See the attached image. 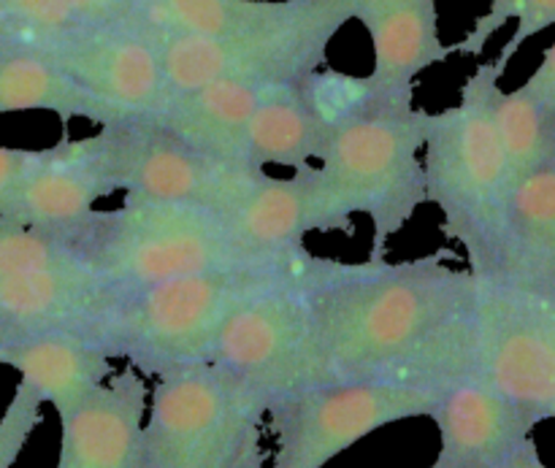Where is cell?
Returning <instances> with one entry per match:
<instances>
[{"instance_id":"cell-28","label":"cell","mask_w":555,"mask_h":468,"mask_svg":"<svg viewBox=\"0 0 555 468\" xmlns=\"http://www.w3.org/2000/svg\"><path fill=\"white\" fill-rule=\"evenodd\" d=\"M41 406L43 399L38 395V390H33L30 385L20 379L14 399L0 417V468H11L16 464L30 433L41 422Z\"/></svg>"},{"instance_id":"cell-30","label":"cell","mask_w":555,"mask_h":468,"mask_svg":"<svg viewBox=\"0 0 555 468\" xmlns=\"http://www.w3.org/2000/svg\"><path fill=\"white\" fill-rule=\"evenodd\" d=\"M81 22H139L144 0H65Z\"/></svg>"},{"instance_id":"cell-29","label":"cell","mask_w":555,"mask_h":468,"mask_svg":"<svg viewBox=\"0 0 555 468\" xmlns=\"http://www.w3.org/2000/svg\"><path fill=\"white\" fill-rule=\"evenodd\" d=\"M36 160L38 152L0 146V217H9L14 211L20 190L25 187L27 177L36 168Z\"/></svg>"},{"instance_id":"cell-37","label":"cell","mask_w":555,"mask_h":468,"mask_svg":"<svg viewBox=\"0 0 555 468\" xmlns=\"http://www.w3.org/2000/svg\"><path fill=\"white\" fill-rule=\"evenodd\" d=\"M144 5H146V0H144Z\"/></svg>"},{"instance_id":"cell-36","label":"cell","mask_w":555,"mask_h":468,"mask_svg":"<svg viewBox=\"0 0 555 468\" xmlns=\"http://www.w3.org/2000/svg\"><path fill=\"white\" fill-rule=\"evenodd\" d=\"M553 420H555V412H553Z\"/></svg>"},{"instance_id":"cell-6","label":"cell","mask_w":555,"mask_h":468,"mask_svg":"<svg viewBox=\"0 0 555 468\" xmlns=\"http://www.w3.org/2000/svg\"><path fill=\"white\" fill-rule=\"evenodd\" d=\"M269 401L220 363L157 377L144 468H263Z\"/></svg>"},{"instance_id":"cell-35","label":"cell","mask_w":555,"mask_h":468,"mask_svg":"<svg viewBox=\"0 0 555 468\" xmlns=\"http://www.w3.org/2000/svg\"><path fill=\"white\" fill-rule=\"evenodd\" d=\"M0 22H5V20H3V16H0Z\"/></svg>"},{"instance_id":"cell-34","label":"cell","mask_w":555,"mask_h":468,"mask_svg":"<svg viewBox=\"0 0 555 468\" xmlns=\"http://www.w3.org/2000/svg\"><path fill=\"white\" fill-rule=\"evenodd\" d=\"M431 468H439V466H437V464H434V466H431Z\"/></svg>"},{"instance_id":"cell-27","label":"cell","mask_w":555,"mask_h":468,"mask_svg":"<svg viewBox=\"0 0 555 468\" xmlns=\"http://www.w3.org/2000/svg\"><path fill=\"white\" fill-rule=\"evenodd\" d=\"M513 20L518 22V27H515L513 38L504 43L502 54L496 57V63L502 65L504 70H507L515 52H518L529 38L540 36L542 30L555 25V0H491V9L475 22V27H472L459 43H453V52L477 57V54H482V49L488 47L493 32L502 30V27Z\"/></svg>"},{"instance_id":"cell-32","label":"cell","mask_w":555,"mask_h":468,"mask_svg":"<svg viewBox=\"0 0 555 468\" xmlns=\"http://www.w3.org/2000/svg\"><path fill=\"white\" fill-rule=\"evenodd\" d=\"M499 468H547V466L545 460L540 458V450H537L534 439H529V442L520 444V447L515 450V453L509 455V458Z\"/></svg>"},{"instance_id":"cell-31","label":"cell","mask_w":555,"mask_h":468,"mask_svg":"<svg viewBox=\"0 0 555 468\" xmlns=\"http://www.w3.org/2000/svg\"><path fill=\"white\" fill-rule=\"evenodd\" d=\"M524 87L553 114L555 119V41L547 47L540 68L529 76V81H526Z\"/></svg>"},{"instance_id":"cell-13","label":"cell","mask_w":555,"mask_h":468,"mask_svg":"<svg viewBox=\"0 0 555 468\" xmlns=\"http://www.w3.org/2000/svg\"><path fill=\"white\" fill-rule=\"evenodd\" d=\"M225 217L244 252L260 263L304 252L309 233L352 231V214L314 162L287 179L263 171Z\"/></svg>"},{"instance_id":"cell-22","label":"cell","mask_w":555,"mask_h":468,"mask_svg":"<svg viewBox=\"0 0 555 468\" xmlns=\"http://www.w3.org/2000/svg\"><path fill=\"white\" fill-rule=\"evenodd\" d=\"M52 112L63 122L81 117L95 125L125 119L49 57L14 36L0 38V114Z\"/></svg>"},{"instance_id":"cell-19","label":"cell","mask_w":555,"mask_h":468,"mask_svg":"<svg viewBox=\"0 0 555 468\" xmlns=\"http://www.w3.org/2000/svg\"><path fill=\"white\" fill-rule=\"evenodd\" d=\"M352 20L366 27L374 49L372 84L383 95L415 92V79L444 63L453 47L439 36L437 0H350Z\"/></svg>"},{"instance_id":"cell-2","label":"cell","mask_w":555,"mask_h":468,"mask_svg":"<svg viewBox=\"0 0 555 468\" xmlns=\"http://www.w3.org/2000/svg\"><path fill=\"white\" fill-rule=\"evenodd\" d=\"M309 249L285 260L206 274L177 276L139 290L117 292L92 336L114 361H128L144 377H166L215 361L228 323L263 292L298 280Z\"/></svg>"},{"instance_id":"cell-24","label":"cell","mask_w":555,"mask_h":468,"mask_svg":"<svg viewBox=\"0 0 555 468\" xmlns=\"http://www.w3.org/2000/svg\"><path fill=\"white\" fill-rule=\"evenodd\" d=\"M318 0H146L141 22L193 36H238L298 20Z\"/></svg>"},{"instance_id":"cell-1","label":"cell","mask_w":555,"mask_h":468,"mask_svg":"<svg viewBox=\"0 0 555 468\" xmlns=\"http://www.w3.org/2000/svg\"><path fill=\"white\" fill-rule=\"evenodd\" d=\"M304 292L334 382L444 390L469 377L480 280L444 252L410 263L312 255Z\"/></svg>"},{"instance_id":"cell-21","label":"cell","mask_w":555,"mask_h":468,"mask_svg":"<svg viewBox=\"0 0 555 468\" xmlns=\"http://www.w3.org/2000/svg\"><path fill=\"white\" fill-rule=\"evenodd\" d=\"M493 282L555 296V155L513 187Z\"/></svg>"},{"instance_id":"cell-25","label":"cell","mask_w":555,"mask_h":468,"mask_svg":"<svg viewBox=\"0 0 555 468\" xmlns=\"http://www.w3.org/2000/svg\"><path fill=\"white\" fill-rule=\"evenodd\" d=\"M496 128L504 160H507L509 190L518 187L526 177H531L555 155L553 114L526 87L499 92Z\"/></svg>"},{"instance_id":"cell-8","label":"cell","mask_w":555,"mask_h":468,"mask_svg":"<svg viewBox=\"0 0 555 468\" xmlns=\"http://www.w3.org/2000/svg\"><path fill=\"white\" fill-rule=\"evenodd\" d=\"M442 390L396 382H328L269 404L271 468H325L379 428L431 417Z\"/></svg>"},{"instance_id":"cell-3","label":"cell","mask_w":555,"mask_h":468,"mask_svg":"<svg viewBox=\"0 0 555 468\" xmlns=\"http://www.w3.org/2000/svg\"><path fill=\"white\" fill-rule=\"evenodd\" d=\"M502 65L482 63L461 87V101L428 114L423 166L428 200L442 227L461 244L477 280H493L502 260L509 211V179L496 128Z\"/></svg>"},{"instance_id":"cell-15","label":"cell","mask_w":555,"mask_h":468,"mask_svg":"<svg viewBox=\"0 0 555 468\" xmlns=\"http://www.w3.org/2000/svg\"><path fill=\"white\" fill-rule=\"evenodd\" d=\"M431 420L439 428V468H499L540 426L529 410L477 377L444 388Z\"/></svg>"},{"instance_id":"cell-33","label":"cell","mask_w":555,"mask_h":468,"mask_svg":"<svg viewBox=\"0 0 555 468\" xmlns=\"http://www.w3.org/2000/svg\"><path fill=\"white\" fill-rule=\"evenodd\" d=\"M5 36H9V32H0V38H5Z\"/></svg>"},{"instance_id":"cell-7","label":"cell","mask_w":555,"mask_h":468,"mask_svg":"<svg viewBox=\"0 0 555 468\" xmlns=\"http://www.w3.org/2000/svg\"><path fill=\"white\" fill-rule=\"evenodd\" d=\"M352 20L350 0H318L312 11L271 30L238 36H193L163 30L146 22L171 92H188L211 81H296L323 68L336 32Z\"/></svg>"},{"instance_id":"cell-16","label":"cell","mask_w":555,"mask_h":468,"mask_svg":"<svg viewBox=\"0 0 555 468\" xmlns=\"http://www.w3.org/2000/svg\"><path fill=\"white\" fill-rule=\"evenodd\" d=\"M144 374L114 372L74 415L63 417L57 468H144Z\"/></svg>"},{"instance_id":"cell-5","label":"cell","mask_w":555,"mask_h":468,"mask_svg":"<svg viewBox=\"0 0 555 468\" xmlns=\"http://www.w3.org/2000/svg\"><path fill=\"white\" fill-rule=\"evenodd\" d=\"M415 92H377L366 108L341 119L325 144L320 168L350 214L372 220L369 260H385L390 238L404 231L428 200L426 146L428 112L412 103Z\"/></svg>"},{"instance_id":"cell-12","label":"cell","mask_w":555,"mask_h":468,"mask_svg":"<svg viewBox=\"0 0 555 468\" xmlns=\"http://www.w3.org/2000/svg\"><path fill=\"white\" fill-rule=\"evenodd\" d=\"M16 41L38 49L122 117L160 114L171 95L160 54L141 22H76L65 30Z\"/></svg>"},{"instance_id":"cell-18","label":"cell","mask_w":555,"mask_h":468,"mask_svg":"<svg viewBox=\"0 0 555 468\" xmlns=\"http://www.w3.org/2000/svg\"><path fill=\"white\" fill-rule=\"evenodd\" d=\"M112 361L106 347L87 330L63 328L0 339V363L20 372L22 382L38 390L60 420L74 415L112 377Z\"/></svg>"},{"instance_id":"cell-9","label":"cell","mask_w":555,"mask_h":468,"mask_svg":"<svg viewBox=\"0 0 555 468\" xmlns=\"http://www.w3.org/2000/svg\"><path fill=\"white\" fill-rule=\"evenodd\" d=\"M211 363L244 379L269 404L334 382L304 274L247 303L228 323Z\"/></svg>"},{"instance_id":"cell-11","label":"cell","mask_w":555,"mask_h":468,"mask_svg":"<svg viewBox=\"0 0 555 468\" xmlns=\"http://www.w3.org/2000/svg\"><path fill=\"white\" fill-rule=\"evenodd\" d=\"M114 173L128 198L179 200L228 211L260 177V168L231 166L184 144L155 114L103 125Z\"/></svg>"},{"instance_id":"cell-17","label":"cell","mask_w":555,"mask_h":468,"mask_svg":"<svg viewBox=\"0 0 555 468\" xmlns=\"http://www.w3.org/2000/svg\"><path fill=\"white\" fill-rule=\"evenodd\" d=\"M117 290L87 265L0 276V339L41 330L92 334Z\"/></svg>"},{"instance_id":"cell-14","label":"cell","mask_w":555,"mask_h":468,"mask_svg":"<svg viewBox=\"0 0 555 468\" xmlns=\"http://www.w3.org/2000/svg\"><path fill=\"white\" fill-rule=\"evenodd\" d=\"M112 146L103 128L90 139H63L38 150L36 168L20 190L11 220L25 225L74 231L95 214V204L117 193Z\"/></svg>"},{"instance_id":"cell-4","label":"cell","mask_w":555,"mask_h":468,"mask_svg":"<svg viewBox=\"0 0 555 468\" xmlns=\"http://www.w3.org/2000/svg\"><path fill=\"white\" fill-rule=\"evenodd\" d=\"M68 233L81 263L117 292L260 263L244 252L222 211L179 200L125 195L119 209L95 211Z\"/></svg>"},{"instance_id":"cell-10","label":"cell","mask_w":555,"mask_h":468,"mask_svg":"<svg viewBox=\"0 0 555 468\" xmlns=\"http://www.w3.org/2000/svg\"><path fill=\"white\" fill-rule=\"evenodd\" d=\"M469 377L513 399L540 422L555 412V296L480 280Z\"/></svg>"},{"instance_id":"cell-20","label":"cell","mask_w":555,"mask_h":468,"mask_svg":"<svg viewBox=\"0 0 555 468\" xmlns=\"http://www.w3.org/2000/svg\"><path fill=\"white\" fill-rule=\"evenodd\" d=\"M266 90V81H211L171 92L155 117L193 150L231 166H249V125Z\"/></svg>"},{"instance_id":"cell-26","label":"cell","mask_w":555,"mask_h":468,"mask_svg":"<svg viewBox=\"0 0 555 468\" xmlns=\"http://www.w3.org/2000/svg\"><path fill=\"white\" fill-rule=\"evenodd\" d=\"M81 263L68 231H52L0 217V276L25 271L74 269Z\"/></svg>"},{"instance_id":"cell-23","label":"cell","mask_w":555,"mask_h":468,"mask_svg":"<svg viewBox=\"0 0 555 468\" xmlns=\"http://www.w3.org/2000/svg\"><path fill=\"white\" fill-rule=\"evenodd\" d=\"M328 139L331 125L309 101L304 79L274 81L249 125V166L298 171L323 157Z\"/></svg>"}]
</instances>
